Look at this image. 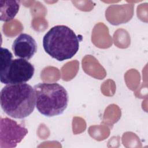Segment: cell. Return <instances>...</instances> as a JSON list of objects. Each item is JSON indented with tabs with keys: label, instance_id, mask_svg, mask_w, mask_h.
<instances>
[{
	"label": "cell",
	"instance_id": "6da1fadb",
	"mask_svg": "<svg viewBox=\"0 0 148 148\" xmlns=\"http://www.w3.org/2000/svg\"><path fill=\"white\" fill-rule=\"evenodd\" d=\"M2 109L10 117L23 119L29 116L35 107L34 87L27 84H8L0 92Z\"/></svg>",
	"mask_w": 148,
	"mask_h": 148
},
{
	"label": "cell",
	"instance_id": "5b68a950",
	"mask_svg": "<svg viewBox=\"0 0 148 148\" xmlns=\"http://www.w3.org/2000/svg\"><path fill=\"white\" fill-rule=\"evenodd\" d=\"M23 125L8 117H1L0 148H13L17 146L28 134Z\"/></svg>",
	"mask_w": 148,
	"mask_h": 148
},
{
	"label": "cell",
	"instance_id": "52a82bcc",
	"mask_svg": "<svg viewBox=\"0 0 148 148\" xmlns=\"http://www.w3.org/2000/svg\"><path fill=\"white\" fill-rule=\"evenodd\" d=\"M20 2L15 0L0 1V20L8 22L13 20L17 14Z\"/></svg>",
	"mask_w": 148,
	"mask_h": 148
},
{
	"label": "cell",
	"instance_id": "277c9868",
	"mask_svg": "<svg viewBox=\"0 0 148 148\" xmlns=\"http://www.w3.org/2000/svg\"><path fill=\"white\" fill-rule=\"evenodd\" d=\"M34 72V66L27 60L13 59L5 68L0 69L1 82L6 85L25 83L32 79Z\"/></svg>",
	"mask_w": 148,
	"mask_h": 148
},
{
	"label": "cell",
	"instance_id": "7a4b0ae2",
	"mask_svg": "<svg viewBox=\"0 0 148 148\" xmlns=\"http://www.w3.org/2000/svg\"><path fill=\"white\" fill-rule=\"evenodd\" d=\"M82 37L69 27L58 25L51 28L43 38L45 51L52 58L62 61L72 58L79 51Z\"/></svg>",
	"mask_w": 148,
	"mask_h": 148
},
{
	"label": "cell",
	"instance_id": "3957f363",
	"mask_svg": "<svg viewBox=\"0 0 148 148\" xmlns=\"http://www.w3.org/2000/svg\"><path fill=\"white\" fill-rule=\"evenodd\" d=\"M35 106L40 113L53 117L63 113L68 106L69 97L66 89L57 83H39L34 86Z\"/></svg>",
	"mask_w": 148,
	"mask_h": 148
},
{
	"label": "cell",
	"instance_id": "ba28073f",
	"mask_svg": "<svg viewBox=\"0 0 148 148\" xmlns=\"http://www.w3.org/2000/svg\"><path fill=\"white\" fill-rule=\"evenodd\" d=\"M1 67L0 69L5 68L9 62L12 60L13 54L12 53L6 48L1 47Z\"/></svg>",
	"mask_w": 148,
	"mask_h": 148
},
{
	"label": "cell",
	"instance_id": "8992f818",
	"mask_svg": "<svg viewBox=\"0 0 148 148\" xmlns=\"http://www.w3.org/2000/svg\"><path fill=\"white\" fill-rule=\"evenodd\" d=\"M37 49V43L34 38L24 33L19 35L12 44V50L15 56L27 60L34 56Z\"/></svg>",
	"mask_w": 148,
	"mask_h": 148
}]
</instances>
